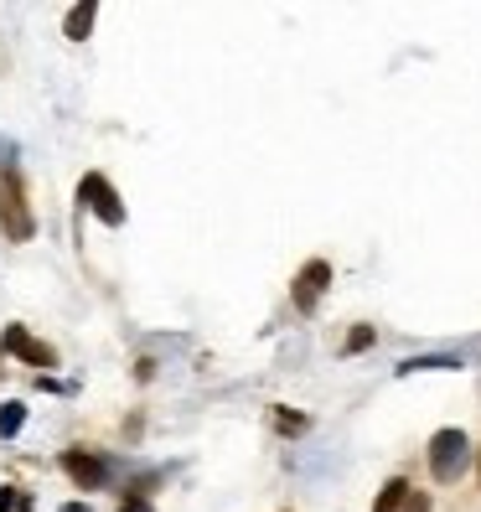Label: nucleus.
I'll list each match as a JSON object with an SVG mask.
<instances>
[{"instance_id":"nucleus-1","label":"nucleus","mask_w":481,"mask_h":512,"mask_svg":"<svg viewBox=\"0 0 481 512\" xmlns=\"http://www.w3.org/2000/svg\"><path fill=\"white\" fill-rule=\"evenodd\" d=\"M0 228H6L16 244L32 238V207H26V192H21V171L11 161V150L0 156Z\"/></svg>"},{"instance_id":"nucleus-2","label":"nucleus","mask_w":481,"mask_h":512,"mask_svg":"<svg viewBox=\"0 0 481 512\" xmlns=\"http://www.w3.org/2000/svg\"><path fill=\"white\" fill-rule=\"evenodd\" d=\"M471 456H476V450H471L466 430H435V435H430V476L445 481V487L466 476Z\"/></svg>"},{"instance_id":"nucleus-3","label":"nucleus","mask_w":481,"mask_h":512,"mask_svg":"<svg viewBox=\"0 0 481 512\" xmlns=\"http://www.w3.org/2000/svg\"><path fill=\"white\" fill-rule=\"evenodd\" d=\"M63 471H68V481L78 492H104L119 476V461L99 456V450H63Z\"/></svg>"},{"instance_id":"nucleus-4","label":"nucleus","mask_w":481,"mask_h":512,"mask_svg":"<svg viewBox=\"0 0 481 512\" xmlns=\"http://www.w3.org/2000/svg\"><path fill=\"white\" fill-rule=\"evenodd\" d=\"M326 285H332V264H326V259H306V264L295 269V280H290V306L300 316H311L321 306Z\"/></svg>"},{"instance_id":"nucleus-5","label":"nucleus","mask_w":481,"mask_h":512,"mask_svg":"<svg viewBox=\"0 0 481 512\" xmlns=\"http://www.w3.org/2000/svg\"><path fill=\"white\" fill-rule=\"evenodd\" d=\"M78 202H83L99 223H109V228L125 223V202H119V192L109 187V176H99V171H88L83 182H78Z\"/></svg>"},{"instance_id":"nucleus-6","label":"nucleus","mask_w":481,"mask_h":512,"mask_svg":"<svg viewBox=\"0 0 481 512\" xmlns=\"http://www.w3.org/2000/svg\"><path fill=\"white\" fill-rule=\"evenodd\" d=\"M373 512H430V492H419L414 481L394 476V481H383V492H378Z\"/></svg>"},{"instance_id":"nucleus-7","label":"nucleus","mask_w":481,"mask_h":512,"mask_svg":"<svg viewBox=\"0 0 481 512\" xmlns=\"http://www.w3.org/2000/svg\"><path fill=\"white\" fill-rule=\"evenodd\" d=\"M0 347H6V352H16V357H26V363H32V368H57V352L47 347V342H37L32 337V331H26V326H6V337H0Z\"/></svg>"},{"instance_id":"nucleus-8","label":"nucleus","mask_w":481,"mask_h":512,"mask_svg":"<svg viewBox=\"0 0 481 512\" xmlns=\"http://www.w3.org/2000/svg\"><path fill=\"white\" fill-rule=\"evenodd\" d=\"M94 16H99L94 0H83V6H68V16H63V37H68V42H83L88 32H94Z\"/></svg>"},{"instance_id":"nucleus-9","label":"nucleus","mask_w":481,"mask_h":512,"mask_svg":"<svg viewBox=\"0 0 481 512\" xmlns=\"http://www.w3.org/2000/svg\"><path fill=\"white\" fill-rule=\"evenodd\" d=\"M21 425H26V404H0V440H11V435H21Z\"/></svg>"},{"instance_id":"nucleus-10","label":"nucleus","mask_w":481,"mask_h":512,"mask_svg":"<svg viewBox=\"0 0 481 512\" xmlns=\"http://www.w3.org/2000/svg\"><path fill=\"white\" fill-rule=\"evenodd\" d=\"M32 492H21V487H0V512H32Z\"/></svg>"},{"instance_id":"nucleus-11","label":"nucleus","mask_w":481,"mask_h":512,"mask_svg":"<svg viewBox=\"0 0 481 512\" xmlns=\"http://www.w3.org/2000/svg\"><path fill=\"white\" fill-rule=\"evenodd\" d=\"M269 419H275V430H280V435H300V430L311 425L306 414H290V409H275V414H269Z\"/></svg>"},{"instance_id":"nucleus-12","label":"nucleus","mask_w":481,"mask_h":512,"mask_svg":"<svg viewBox=\"0 0 481 512\" xmlns=\"http://www.w3.org/2000/svg\"><path fill=\"white\" fill-rule=\"evenodd\" d=\"M373 337H378V331H373V326H357V331H352V337L342 342V352H347V357H352V352H368V347H373Z\"/></svg>"},{"instance_id":"nucleus-13","label":"nucleus","mask_w":481,"mask_h":512,"mask_svg":"<svg viewBox=\"0 0 481 512\" xmlns=\"http://www.w3.org/2000/svg\"><path fill=\"white\" fill-rule=\"evenodd\" d=\"M119 512H156V507H150V502H145L140 492H130L125 502H119Z\"/></svg>"},{"instance_id":"nucleus-14","label":"nucleus","mask_w":481,"mask_h":512,"mask_svg":"<svg viewBox=\"0 0 481 512\" xmlns=\"http://www.w3.org/2000/svg\"><path fill=\"white\" fill-rule=\"evenodd\" d=\"M57 512H88L83 502H63V507H57Z\"/></svg>"},{"instance_id":"nucleus-15","label":"nucleus","mask_w":481,"mask_h":512,"mask_svg":"<svg viewBox=\"0 0 481 512\" xmlns=\"http://www.w3.org/2000/svg\"><path fill=\"white\" fill-rule=\"evenodd\" d=\"M476 481H481V450H476Z\"/></svg>"}]
</instances>
